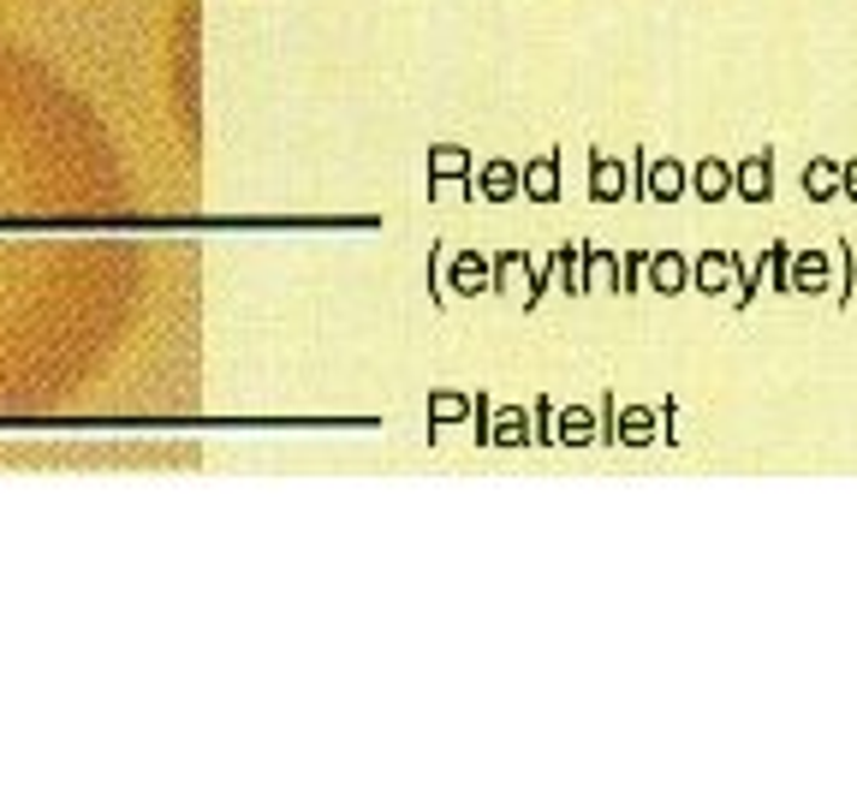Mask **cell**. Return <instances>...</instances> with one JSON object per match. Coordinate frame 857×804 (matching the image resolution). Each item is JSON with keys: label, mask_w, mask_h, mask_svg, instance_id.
Segmentation results:
<instances>
[{"label": "cell", "mask_w": 857, "mask_h": 804, "mask_svg": "<svg viewBox=\"0 0 857 804\" xmlns=\"http://www.w3.org/2000/svg\"><path fill=\"white\" fill-rule=\"evenodd\" d=\"M828 275H834V256L828 251H804V256L786 263V293H821Z\"/></svg>", "instance_id": "cell-1"}, {"label": "cell", "mask_w": 857, "mask_h": 804, "mask_svg": "<svg viewBox=\"0 0 857 804\" xmlns=\"http://www.w3.org/2000/svg\"><path fill=\"white\" fill-rule=\"evenodd\" d=\"M732 179H739V197H750V203H768V197H775V156L762 149V156L739 161V174H732Z\"/></svg>", "instance_id": "cell-2"}, {"label": "cell", "mask_w": 857, "mask_h": 804, "mask_svg": "<svg viewBox=\"0 0 857 804\" xmlns=\"http://www.w3.org/2000/svg\"><path fill=\"white\" fill-rule=\"evenodd\" d=\"M804 197H810V203H834L839 197V161L816 156L810 167H804Z\"/></svg>", "instance_id": "cell-3"}, {"label": "cell", "mask_w": 857, "mask_h": 804, "mask_svg": "<svg viewBox=\"0 0 857 804\" xmlns=\"http://www.w3.org/2000/svg\"><path fill=\"white\" fill-rule=\"evenodd\" d=\"M732 268H739V256H702V293H721Z\"/></svg>", "instance_id": "cell-4"}, {"label": "cell", "mask_w": 857, "mask_h": 804, "mask_svg": "<svg viewBox=\"0 0 857 804\" xmlns=\"http://www.w3.org/2000/svg\"><path fill=\"white\" fill-rule=\"evenodd\" d=\"M727 185H732V174H727V167H721V161L697 167V192H702V197H709V203H715V197H727Z\"/></svg>", "instance_id": "cell-5"}, {"label": "cell", "mask_w": 857, "mask_h": 804, "mask_svg": "<svg viewBox=\"0 0 857 804\" xmlns=\"http://www.w3.org/2000/svg\"><path fill=\"white\" fill-rule=\"evenodd\" d=\"M786 263H792V245H768V275H775V293H786Z\"/></svg>", "instance_id": "cell-6"}, {"label": "cell", "mask_w": 857, "mask_h": 804, "mask_svg": "<svg viewBox=\"0 0 857 804\" xmlns=\"http://www.w3.org/2000/svg\"><path fill=\"white\" fill-rule=\"evenodd\" d=\"M679 275H684V268H679V256H661V263H656V281L667 286V293L679 286Z\"/></svg>", "instance_id": "cell-7"}, {"label": "cell", "mask_w": 857, "mask_h": 804, "mask_svg": "<svg viewBox=\"0 0 857 804\" xmlns=\"http://www.w3.org/2000/svg\"><path fill=\"white\" fill-rule=\"evenodd\" d=\"M656 197H679V167H661L656 174Z\"/></svg>", "instance_id": "cell-8"}, {"label": "cell", "mask_w": 857, "mask_h": 804, "mask_svg": "<svg viewBox=\"0 0 857 804\" xmlns=\"http://www.w3.org/2000/svg\"><path fill=\"white\" fill-rule=\"evenodd\" d=\"M839 197H851V203H857V161L839 167Z\"/></svg>", "instance_id": "cell-9"}]
</instances>
